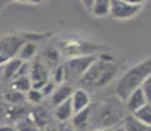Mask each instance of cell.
I'll return each instance as SVG.
<instances>
[{
    "label": "cell",
    "mask_w": 151,
    "mask_h": 131,
    "mask_svg": "<svg viewBox=\"0 0 151 131\" xmlns=\"http://www.w3.org/2000/svg\"><path fill=\"white\" fill-rule=\"evenodd\" d=\"M117 72V64H114L113 62H108V60H103L97 57L96 60L92 62V64L87 68V71L79 77L78 84L80 85V88H88L92 91L101 89L116 77Z\"/></svg>",
    "instance_id": "1"
},
{
    "label": "cell",
    "mask_w": 151,
    "mask_h": 131,
    "mask_svg": "<svg viewBox=\"0 0 151 131\" xmlns=\"http://www.w3.org/2000/svg\"><path fill=\"white\" fill-rule=\"evenodd\" d=\"M151 74V58L146 59L145 62L134 66L124 74V76L118 80L117 85L114 88V93L121 102L127 100L132 92L141 87L143 80Z\"/></svg>",
    "instance_id": "2"
},
{
    "label": "cell",
    "mask_w": 151,
    "mask_h": 131,
    "mask_svg": "<svg viewBox=\"0 0 151 131\" xmlns=\"http://www.w3.org/2000/svg\"><path fill=\"white\" fill-rule=\"evenodd\" d=\"M91 121H89V131L96 129H109L113 127L124 118V113L118 102L106 101L91 105Z\"/></svg>",
    "instance_id": "3"
},
{
    "label": "cell",
    "mask_w": 151,
    "mask_h": 131,
    "mask_svg": "<svg viewBox=\"0 0 151 131\" xmlns=\"http://www.w3.org/2000/svg\"><path fill=\"white\" fill-rule=\"evenodd\" d=\"M38 39L40 36L30 34H7L0 37V66L4 64L7 60L17 57L19 50L27 41Z\"/></svg>",
    "instance_id": "4"
},
{
    "label": "cell",
    "mask_w": 151,
    "mask_h": 131,
    "mask_svg": "<svg viewBox=\"0 0 151 131\" xmlns=\"http://www.w3.org/2000/svg\"><path fill=\"white\" fill-rule=\"evenodd\" d=\"M96 55L89 54V55H83V57H75L71 59L66 60L63 64L65 68V79H70V80H79L84 72L87 71L92 62L96 60Z\"/></svg>",
    "instance_id": "5"
},
{
    "label": "cell",
    "mask_w": 151,
    "mask_h": 131,
    "mask_svg": "<svg viewBox=\"0 0 151 131\" xmlns=\"http://www.w3.org/2000/svg\"><path fill=\"white\" fill-rule=\"evenodd\" d=\"M142 5H134L125 3L124 0H112L110 4V12L109 14L113 19L117 20H127L137 16L141 11Z\"/></svg>",
    "instance_id": "6"
},
{
    "label": "cell",
    "mask_w": 151,
    "mask_h": 131,
    "mask_svg": "<svg viewBox=\"0 0 151 131\" xmlns=\"http://www.w3.org/2000/svg\"><path fill=\"white\" fill-rule=\"evenodd\" d=\"M29 77L32 80V88L41 89L49 81V68L42 63V60H34L30 64Z\"/></svg>",
    "instance_id": "7"
},
{
    "label": "cell",
    "mask_w": 151,
    "mask_h": 131,
    "mask_svg": "<svg viewBox=\"0 0 151 131\" xmlns=\"http://www.w3.org/2000/svg\"><path fill=\"white\" fill-rule=\"evenodd\" d=\"M89 121H91V107L88 105L83 110L72 114L71 126L75 131H89Z\"/></svg>",
    "instance_id": "8"
},
{
    "label": "cell",
    "mask_w": 151,
    "mask_h": 131,
    "mask_svg": "<svg viewBox=\"0 0 151 131\" xmlns=\"http://www.w3.org/2000/svg\"><path fill=\"white\" fill-rule=\"evenodd\" d=\"M71 101L72 110H74V113H78L91 104V97H89V94L84 88H76L74 89V92L71 94Z\"/></svg>",
    "instance_id": "9"
},
{
    "label": "cell",
    "mask_w": 151,
    "mask_h": 131,
    "mask_svg": "<svg viewBox=\"0 0 151 131\" xmlns=\"http://www.w3.org/2000/svg\"><path fill=\"white\" fill-rule=\"evenodd\" d=\"M145 104H147V100H146V96H145L142 88L139 87L137 88L134 92H132V94L127 97V100L125 101V107L129 113H134L135 110H138L141 106H143Z\"/></svg>",
    "instance_id": "10"
},
{
    "label": "cell",
    "mask_w": 151,
    "mask_h": 131,
    "mask_svg": "<svg viewBox=\"0 0 151 131\" xmlns=\"http://www.w3.org/2000/svg\"><path fill=\"white\" fill-rule=\"evenodd\" d=\"M72 92H74V88H72L71 84H60L51 93V105L57 106L60 102H63L68 97H71Z\"/></svg>",
    "instance_id": "11"
},
{
    "label": "cell",
    "mask_w": 151,
    "mask_h": 131,
    "mask_svg": "<svg viewBox=\"0 0 151 131\" xmlns=\"http://www.w3.org/2000/svg\"><path fill=\"white\" fill-rule=\"evenodd\" d=\"M22 62H24V60H21L20 58L14 57V58H12V59L7 60L4 64H1L3 67H0V68H1V79L3 80H5V81L12 80Z\"/></svg>",
    "instance_id": "12"
},
{
    "label": "cell",
    "mask_w": 151,
    "mask_h": 131,
    "mask_svg": "<svg viewBox=\"0 0 151 131\" xmlns=\"http://www.w3.org/2000/svg\"><path fill=\"white\" fill-rule=\"evenodd\" d=\"M72 114H74V110H72L71 97H68L67 100H65L63 102L55 106V118L60 123H65L66 121H68L72 117Z\"/></svg>",
    "instance_id": "13"
},
{
    "label": "cell",
    "mask_w": 151,
    "mask_h": 131,
    "mask_svg": "<svg viewBox=\"0 0 151 131\" xmlns=\"http://www.w3.org/2000/svg\"><path fill=\"white\" fill-rule=\"evenodd\" d=\"M122 126H124L125 131H150L151 130V127H149L147 125H145L143 122L137 119L132 113L127 115H124Z\"/></svg>",
    "instance_id": "14"
},
{
    "label": "cell",
    "mask_w": 151,
    "mask_h": 131,
    "mask_svg": "<svg viewBox=\"0 0 151 131\" xmlns=\"http://www.w3.org/2000/svg\"><path fill=\"white\" fill-rule=\"evenodd\" d=\"M112 0H93L91 7V13L96 17H105L110 12Z\"/></svg>",
    "instance_id": "15"
},
{
    "label": "cell",
    "mask_w": 151,
    "mask_h": 131,
    "mask_svg": "<svg viewBox=\"0 0 151 131\" xmlns=\"http://www.w3.org/2000/svg\"><path fill=\"white\" fill-rule=\"evenodd\" d=\"M36 54H37V43H34V41H27L19 50L17 58H20L24 62H29L30 59H33L36 57Z\"/></svg>",
    "instance_id": "16"
},
{
    "label": "cell",
    "mask_w": 151,
    "mask_h": 131,
    "mask_svg": "<svg viewBox=\"0 0 151 131\" xmlns=\"http://www.w3.org/2000/svg\"><path fill=\"white\" fill-rule=\"evenodd\" d=\"M32 88V80L29 75L25 76H16L11 80V89L19 91L21 93H27Z\"/></svg>",
    "instance_id": "17"
},
{
    "label": "cell",
    "mask_w": 151,
    "mask_h": 131,
    "mask_svg": "<svg viewBox=\"0 0 151 131\" xmlns=\"http://www.w3.org/2000/svg\"><path fill=\"white\" fill-rule=\"evenodd\" d=\"M41 60L45 66H57L59 62V52L55 47H47L42 51Z\"/></svg>",
    "instance_id": "18"
},
{
    "label": "cell",
    "mask_w": 151,
    "mask_h": 131,
    "mask_svg": "<svg viewBox=\"0 0 151 131\" xmlns=\"http://www.w3.org/2000/svg\"><path fill=\"white\" fill-rule=\"evenodd\" d=\"M137 119H139L141 122H143L145 125H147L149 127H151V104L147 102L143 106H141L138 110H135L133 113Z\"/></svg>",
    "instance_id": "19"
},
{
    "label": "cell",
    "mask_w": 151,
    "mask_h": 131,
    "mask_svg": "<svg viewBox=\"0 0 151 131\" xmlns=\"http://www.w3.org/2000/svg\"><path fill=\"white\" fill-rule=\"evenodd\" d=\"M37 129H38V127L36 126L34 121L30 117L17 119V123H16V130L17 131H37Z\"/></svg>",
    "instance_id": "20"
},
{
    "label": "cell",
    "mask_w": 151,
    "mask_h": 131,
    "mask_svg": "<svg viewBox=\"0 0 151 131\" xmlns=\"http://www.w3.org/2000/svg\"><path fill=\"white\" fill-rule=\"evenodd\" d=\"M4 98L8 101V102H11L13 105H19V104H21L24 100H27V96H25V93H21L19 91L11 89L9 92H7L4 94Z\"/></svg>",
    "instance_id": "21"
},
{
    "label": "cell",
    "mask_w": 151,
    "mask_h": 131,
    "mask_svg": "<svg viewBox=\"0 0 151 131\" xmlns=\"http://www.w3.org/2000/svg\"><path fill=\"white\" fill-rule=\"evenodd\" d=\"M25 96H27L29 102L33 104V105H40L42 102L43 97H45L41 89H37V88H30L27 93H25Z\"/></svg>",
    "instance_id": "22"
},
{
    "label": "cell",
    "mask_w": 151,
    "mask_h": 131,
    "mask_svg": "<svg viewBox=\"0 0 151 131\" xmlns=\"http://www.w3.org/2000/svg\"><path fill=\"white\" fill-rule=\"evenodd\" d=\"M33 115H34V118H32V119L34 121V123H36L37 127L46 126V123H47V115H46L45 109L40 107V109H37L36 112L33 113Z\"/></svg>",
    "instance_id": "23"
},
{
    "label": "cell",
    "mask_w": 151,
    "mask_h": 131,
    "mask_svg": "<svg viewBox=\"0 0 151 131\" xmlns=\"http://www.w3.org/2000/svg\"><path fill=\"white\" fill-rule=\"evenodd\" d=\"M141 88L146 96L147 102H151V74L143 80V83L141 84Z\"/></svg>",
    "instance_id": "24"
},
{
    "label": "cell",
    "mask_w": 151,
    "mask_h": 131,
    "mask_svg": "<svg viewBox=\"0 0 151 131\" xmlns=\"http://www.w3.org/2000/svg\"><path fill=\"white\" fill-rule=\"evenodd\" d=\"M65 80V68L62 66H58L55 69V75H54V83L55 84H62V81Z\"/></svg>",
    "instance_id": "25"
},
{
    "label": "cell",
    "mask_w": 151,
    "mask_h": 131,
    "mask_svg": "<svg viewBox=\"0 0 151 131\" xmlns=\"http://www.w3.org/2000/svg\"><path fill=\"white\" fill-rule=\"evenodd\" d=\"M55 89V83L54 81H47V83L45 84V85L41 88V91L43 93V96H49L53 93V91Z\"/></svg>",
    "instance_id": "26"
},
{
    "label": "cell",
    "mask_w": 151,
    "mask_h": 131,
    "mask_svg": "<svg viewBox=\"0 0 151 131\" xmlns=\"http://www.w3.org/2000/svg\"><path fill=\"white\" fill-rule=\"evenodd\" d=\"M0 131H17V130H16V127L8 126V125H3V126H0Z\"/></svg>",
    "instance_id": "27"
},
{
    "label": "cell",
    "mask_w": 151,
    "mask_h": 131,
    "mask_svg": "<svg viewBox=\"0 0 151 131\" xmlns=\"http://www.w3.org/2000/svg\"><path fill=\"white\" fill-rule=\"evenodd\" d=\"M125 3H129V4H134V5H142L145 0H124Z\"/></svg>",
    "instance_id": "28"
},
{
    "label": "cell",
    "mask_w": 151,
    "mask_h": 131,
    "mask_svg": "<svg viewBox=\"0 0 151 131\" xmlns=\"http://www.w3.org/2000/svg\"><path fill=\"white\" fill-rule=\"evenodd\" d=\"M80 1L83 3V5L87 8V9H91V7H92V3H93V0H80Z\"/></svg>",
    "instance_id": "29"
},
{
    "label": "cell",
    "mask_w": 151,
    "mask_h": 131,
    "mask_svg": "<svg viewBox=\"0 0 151 131\" xmlns=\"http://www.w3.org/2000/svg\"><path fill=\"white\" fill-rule=\"evenodd\" d=\"M60 131H75L72 129V126H67V125H65V126L60 127Z\"/></svg>",
    "instance_id": "30"
},
{
    "label": "cell",
    "mask_w": 151,
    "mask_h": 131,
    "mask_svg": "<svg viewBox=\"0 0 151 131\" xmlns=\"http://www.w3.org/2000/svg\"><path fill=\"white\" fill-rule=\"evenodd\" d=\"M112 131H125V129H124V126H122V125H118V126L113 127Z\"/></svg>",
    "instance_id": "31"
},
{
    "label": "cell",
    "mask_w": 151,
    "mask_h": 131,
    "mask_svg": "<svg viewBox=\"0 0 151 131\" xmlns=\"http://www.w3.org/2000/svg\"><path fill=\"white\" fill-rule=\"evenodd\" d=\"M28 3H30V4H41V3H43V0H28Z\"/></svg>",
    "instance_id": "32"
},
{
    "label": "cell",
    "mask_w": 151,
    "mask_h": 131,
    "mask_svg": "<svg viewBox=\"0 0 151 131\" xmlns=\"http://www.w3.org/2000/svg\"><path fill=\"white\" fill-rule=\"evenodd\" d=\"M113 127H109V129H96V130H92V131H112Z\"/></svg>",
    "instance_id": "33"
},
{
    "label": "cell",
    "mask_w": 151,
    "mask_h": 131,
    "mask_svg": "<svg viewBox=\"0 0 151 131\" xmlns=\"http://www.w3.org/2000/svg\"><path fill=\"white\" fill-rule=\"evenodd\" d=\"M13 1H16V3H21V4H24V3H28V0H13Z\"/></svg>",
    "instance_id": "34"
},
{
    "label": "cell",
    "mask_w": 151,
    "mask_h": 131,
    "mask_svg": "<svg viewBox=\"0 0 151 131\" xmlns=\"http://www.w3.org/2000/svg\"><path fill=\"white\" fill-rule=\"evenodd\" d=\"M3 81V79H1V68H0V83Z\"/></svg>",
    "instance_id": "35"
},
{
    "label": "cell",
    "mask_w": 151,
    "mask_h": 131,
    "mask_svg": "<svg viewBox=\"0 0 151 131\" xmlns=\"http://www.w3.org/2000/svg\"><path fill=\"white\" fill-rule=\"evenodd\" d=\"M150 104H151V102H150Z\"/></svg>",
    "instance_id": "36"
},
{
    "label": "cell",
    "mask_w": 151,
    "mask_h": 131,
    "mask_svg": "<svg viewBox=\"0 0 151 131\" xmlns=\"http://www.w3.org/2000/svg\"><path fill=\"white\" fill-rule=\"evenodd\" d=\"M150 131H151V130H150Z\"/></svg>",
    "instance_id": "37"
}]
</instances>
